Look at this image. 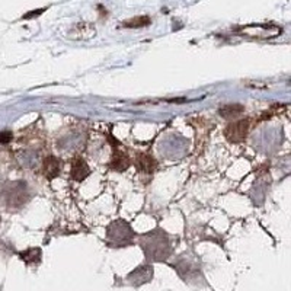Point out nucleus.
Returning a JSON list of instances; mask_svg holds the SVG:
<instances>
[{"mask_svg": "<svg viewBox=\"0 0 291 291\" xmlns=\"http://www.w3.org/2000/svg\"><path fill=\"white\" fill-rule=\"evenodd\" d=\"M153 278V267L152 265H141V267H137V268L127 275V282L134 285V287H140L146 282Z\"/></svg>", "mask_w": 291, "mask_h": 291, "instance_id": "423d86ee", "label": "nucleus"}, {"mask_svg": "<svg viewBox=\"0 0 291 291\" xmlns=\"http://www.w3.org/2000/svg\"><path fill=\"white\" fill-rule=\"evenodd\" d=\"M243 111H245V108L242 105H239V103H229V105H224V106L220 108V115L223 118L230 120V118L239 117Z\"/></svg>", "mask_w": 291, "mask_h": 291, "instance_id": "f8f14e48", "label": "nucleus"}, {"mask_svg": "<svg viewBox=\"0 0 291 291\" xmlns=\"http://www.w3.org/2000/svg\"><path fill=\"white\" fill-rule=\"evenodd\" d=\"M152 22L149 16H141V18H133L130 21H125L124 26H128V28H141V26H147L149 23Z\"/></svg>", "mask_w": 291, "mask_h": 291, "instance_id": "ddd939ff", "label": "nucleus"}, {"mask_svg": "<svg viewBox=\"0 0 291 291\" xmlns=\"http://www.w3.org/2000/svg\"><path fill=\"white\" fill-rule=\"evenodd\" d=\"M247 131H249V123L245 120H240V121H236V123L230 124L227 128H226V138L229 141H233V143H240L246 138Z\"/></svg>", "mask_w": 291, "mask_h": 291, "instance_id": "39448f33", "label": "nucleus"}, {"mask_svg": "<svg viewBox=\"0 0 291 291\" xmlns=\"http://www.w3.org/2000/svg\"><path fill=\"white\" fill-rule=\"evenodd\" d=\"M61 162L54 156H48L44 160V176L47 179H54L60 175Z\"/></svg>", "mask_w": 291, "mask_h": 291, "instance_id": "6e6552de", "label": "nucleus"}, {"mask_svg": "<svg viewBox=\"0 0 291 291\" xmlns=\"http://www.w3.org/2000/svg\"><path fill=\"white\" fill-rule=\"evenodd\" d=\"M173 269H176V272L179 274V277L185 282H191L192 280L198 281V277L202 278L198 261L195 258L187 255V253L182 255L176 261V264H173Z\"/></svg>", "mask_w": 291, "mask_h": 291, "instance_id": "20e7f679", "label": "nucleus"}, {"mask_svg": "<svg viewBox=\"0 0 291 291\" xmlns=\"http://www.w3.org/2000/svg\"><path fill=\"white\" fill-rule=\"evenodd\" d=\"M135 166L140 172H144V173H153L155 169L157 166V162L150 156V155H138L135 159Z\"/></svg>", "mask_w": 291, "mask_h": 291, "instance_id": "1a4fd4ad", "label": "nucleus"}, {"mask_svg": "<svg viewBox=\"0 0 291 291\" xmlns=\"http://www.w3.org/2000/svg\"><path fill=\"white\" fill-rule=\"evenodd\" d=\"M2 197L6 202L9 208H18L22 207L25 202L28 201L29 194H28V185L23 180H13L3 187Z\"/></svg>", "mask_w": 291, "mask_h": 291, "instance_id": "7ed1b4c3", "label": "nucleus"}, {"mask_svg": "<svg viewBox=\"0 0 291 291\" xmlns=\"http://www.w3.org/2000/svg\"><path fill=\"white\" fill-rule=\"evenodd\" d=\"M89 173H90L89 166L86 165V162H85L83 159L78 157V159L73 160V163H71V172H70L71 179L82 182V180H85L88 178Z\"/></svg>", "mask_w": 291, "mask_h": 291, "instance_id": "0eeeda50", "label": "nucleus"}, {"mask_svg": "<svg viewBox=\"0 0 291 291\" xmlns=\"http://www.w3.org/2000/svg\"><path fill=\"white\" fill-rule=\"evenodd\" d=\"M130 166V157L127 156L124 152H114V159L111 162V168H114L115 170H120L123 172L125 169Z\"/></svg>", "mask_w": 291, "mask_h": 291, "instance_id": "9b49d317", "label": "nucleus"}, {"mask_svg": "<svg viewBox=\"0 0 291 291\" xmlns=\"http://www.w3.org/2000/svg\"><path fill=\"white\" fill-rule=\"evenodd\" d=\"M134 237V230L124 220H115L106 227V243L111 247L130 246Z\"/></svg>", "mask_w": 291, "mask_h": 291, "instance_id": "f03ea898", "label": "nucleus"}, {"mask_svg": "<svg viewBox=\"0 0 291 291\" xmlns=\"http://www.w3.org/2000/svg\"><path fill=\"white\" fill-rule=\"evenodd\" d=\"M19 257L22 259L26 265H38L41 262V257H43V252L40 247H29L26 249L25 252H21Z\"/></svg>", "mask_w": 291, "mask_h": 291, "instance_id": "9d476101", "label": "nucleus"}, {"mask_svg": "<svg viewBox=\"0 0 291 291\" xmlns=\"http://www.w3.org/2000/svg\"><path fill=\"white\" fill-rule=\"evenodd\" d=\"M138 243L149 262H163L172 253V246L168 235L160 229H155L140 236Z\"/></svg>", "mask_w": 291, "mask_h": 291, "instance_id": "f257e3e1", "label": "nucleus"}, {"mask_svg": "<svg viewBox=\"0 0 291 291\" xmlns=\"http://www.w3.org/2000/svg\"><path fill=\"white\" fill-rule=\"evenodd\" d=\"M11 140H12L11 131H5V133H0V143H9Z\"/></svg>", "mask_w": 291, "mask_h": 291, "instance_id": "4468645a", "label": "nucleus"}]
</instances>
